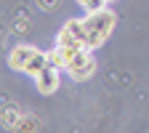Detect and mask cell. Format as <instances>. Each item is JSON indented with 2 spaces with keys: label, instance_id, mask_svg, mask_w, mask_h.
Here are the masks:
<instances>
[{
  "label": "cell",
  "instance_id": "obj_1",
  "mask_svg": "<svg viewBox=\"0 0 149 133\" xmlns=\"http://www.w3.org/2000/svg\"><path fill=\"white\" fill-rule=\"evenodd\" d=\"M112 24H115V13L112 11H99V13L83 19V43L85 45H99L109 35Z\"/></svg>",
  "mask_w": 149,
  "mask_h": 133
},
{
  "label": "cell",
  "instance_id": "obj_2",
  "mask_svg": "<svg viewBox=\"0 0 149 133\" xmlns=\"http://www.w3.org/2000/svg\"><path fill=\"white\" fill-rule=\"evenodd\" d=\"M67 67H69V75H72L74 80H85L88 75L93 72V59H91L88 53L77 51V53L69 59V64H67Z\"/></svg>",
  "mask_w": 149,
  "mask_h": 133
},
{
  "label": "cell",
  "instance_id": "obj_3",
  "mask_svg": "<svg viewBox=\"0 0 149 133\" xmlns=\"http://www.w3.org/2000/svg\"><path fill=\"white\" fill-rule=\"evenodd\" d=\"M40 53V51H35V48H29V45H19L13 53H11V67L13 69H29V64L35 61V56Z\"/></svg>",
  "mask_w": 149,
  "mask_h": 133
},
{
  "label": "cell",
  "instance_id": "obj_4",
  "mask_svg": "<svg viewBox=\"0 0 149 133\" xmlns=\"http://www.w3.org/2000/svg\"><path fill=\"white\" fill-rule=\"evenodd\" d=\"M37 88H40L43 93H51L56 88V72H53L51 64H45L40 72H37Z\"/></svg>",
  "mask_w": 149,
  "mask_h": 133
},
{
  "label": "cell",
  "instance_id": "obj_5",
  "mask_svg": "<svg viewBox=\"0 0 149 133\" xmlns=\"http://www.w3.org/2000/svg\"><path fill=\"white\" fill-rule=\"evenodd\" d=\"M22 109L19 107H13V104H8V107H3V123H6V128H19V123H22Z\"/></svg>",
  "mask_w": 149,
  "mask_h": 133
},
{
  "label": "cell",
  "instance_id": "obj_6",
  "mask_svg": "<svg viewBox=\"0 0 149 133\" xmlns=\"http://www.w3.org/2000/svg\"><path fill=\"white\" fill-rule=\"evenodd\" d=\"M37 6H40V8H45V11H51V8H56V6H59V0H37Z\"/></svg>",
  "mask_w": 149,
  "mask_h": 133
},
{
  "label": "cell",
  "instance_id": "obj_7",
  "mask_svg": "<svg viewBox=\"0 0 149 133\" xmlns=\"http://www.w3.org/2000/svg\"><path fill=\"white\" fill-rule=\"evenodd\" d=\"M83 6H88V8H99L101 6V0H80Z\"/></svg>",
  "mask_w": 149,
  "mask_h": 133
}]
</instances>
